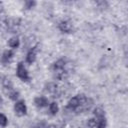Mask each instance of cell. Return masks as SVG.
I'll list each match as a JSON object with an SVG mask.
<instances>
[{
    "label": "cell",
    "instance_id": "7c38bea8",
    "mask_svg": "<svg viewBox=\"0 0 128 128\" xmlns=\"http://www.w3.org/2000/svg\"><path fill=\"white\" fill-rule=\"evenodd\" d=\"M58 110H59V107H58V105H57L56 102H52L49 105V112H50L51 115H56L57 112H58Z\"/></svg>",
    "mask_w": 128,
    "mask_h": 128
},
{
    "label": "cell",
    "instance_id": "5b68a950",
    "mask_svg": "<svg viewBox=\"0 0 128 128\" xmlns=\"http://www.w3.org/2000/svg\"><path fill=\"white\" fill-rule=\"evenodd\" d=\"M34 104L38 107V108H43V107H46L48 106L49 104V101L48 99L45 97V96H38L34 99Z\"/></svg>",
    "mask_w": 128,
    "mask_h": 128
},
{
    "label": "cell",
    "instance_id": "4fadbf2b",
    "mask_svg": "<svg viewBox=\"0 0 128 128\" xmlns=\"http://www.w3.org/2000/svg\"><path fill=\"white\" fill-rule=\"evenodd\" d=\"M3 87L5 89H7V90H11L12 91L13 85H12V82H11V80L9 78H7V77L4 78V80H3Z\"/></svg>",
    "mask_w": 128,
    "mask_h": 128
},
{
    "label": "cell",
    "instance_id": "6da1fadb",
    "mask_svg": "<svg viewBox=\"0 0 128 128\" xmlns=\"http://www.w3.org/2000/svg\"><path fill=\"white\" fill-rule=\"evenodd\" d=\"M93 105V101L90 98H87L84 94H78L74 97H72L68 103L66 108L74 111V112H84L87 110H90Z\"/></svg>",
    "mask_w": 128,
    "mask_h": 128
},
{
    "label": "cell",
    "instance_id": "277c9868",
    "mask_svg": "<svg viewBox=\"0 0 128 128\" xmlns=\"http://www.w3.org/2000/svg\"><path fill=\"white\" fill-rule=\"evenodd\" d=\"M58 28L61 32L63 33H72L74 28H73V25L69 22V21H61L58 25Z\"/></svg>",
    "mask_w": 128,
    "mask_h": 128
},
{
    "label": "cell",
    "instance_id": "7a4b0ae2",
    "mask_svg": "<svg viewBox=\"0 0 128 128\" xmlns=\"http://www.w3.org/2000/svg\"><path fill=\"white\" fill-rule=\"evenodd\" d=\"M16 75L22 81H28L29 80V75H28V72H27L23 62H19L18 63L17 69H16Z\"/></svg>",
    "mask_w": 128,
    "mask_h": 128
},
{
    "label": "cell",
    "instance_id": "ba28073f",
    "mask_svg": "<svg viewBox=\"0 0 128 128\" xmlns=\"http://www.w3.org/2000/svg\"><path fill=\"white\" fill-rule=\"evenodd\" d=\"M13 55H14V53H13L12 50H5V51L3 52V54H2V57H1L2 63H3V64L8 63V62L12 59Z\"/></svg>",
    "mask_w": 128,
    "mask_h": 128
},
{
    "label": "cell",
    "instance_id": "5bb4252c",
    "mask_svg": "<svg viewBox=\"0 0 128 128\" xmlns=\"http://www.w3.org/2000/svg\"><path fill=\"white\" fill-rule=\"evenodd\" d=\"M106 124H107L106 118H105V117H103V118H101V119H98V120H97L96 128H105V127H106Z\"/></svg>",
    "mask_w": 128,
    "mask_h": 128
},
{
    "label": "cell",
    "instance_id": "d6986e66",
    "mask_svg": "<svg viewBox=\"0 0 128 128\" xmlns=\"http://www.w3.org/2000/svg\"><path fill=\"white\" fill-rule=\"evenodd\" d=\"M47 128H57V127H56V125H53V124H51V125H49Z\"/></svg>",
    "mask_w": 128,
    "mask_h": 128
},
{
    "label": "cell",
    "instance_id": "2e32d148",
    "mask_svg": "<svg viewBox=\"0 0 128 128\" xmlns=\"http://www.w3.org/2000/svg\"><path fill=\"white\" fill-rule=\"evenodd\" d=\"M9 97H10V99H11V100H13V101H16V100L19 98V92L12 90V91L9 93Z\"/></svg>",
    "mask_w": 128,
    "mask_h": 128
},
{
    "label": "cell",
    "instance_id": "30bf717a",
    "mask_svg": "<svg viewBox=\"0 0 128 128\" xmlns=\"http://www.w3.org/2000/svg\"><path fill=\"white\" fill-rule=\"evenodd\" d=\"M57 90V85L54 82H49L45 85V91L48 93H54Z\"/></svg>",
    "mask_w": 128,
    "mask_h": 128
},
{
    "label": "cell",
    "instance_id": "8992f818",
    "mask_svg": "<svg viewBox=\"0 0 128 128\" xmlns=\"http://www.w3.org/2000/svg\"><path fill=\"white\" fill-rule=\"evenodd\" d=\"M65 65H66V60L64 58H60L58 59L57 61L54 62L53 64V70L54 72H57V71H62V70H65Z\"/></svg>",
    "mask_w": 128,
    "mask_h": 128
},
{
    "label": "cell",
    "instance_id": "3957f363",
    "mask_svg": "<svg viewBox=\"0 0 128 128\" xmlns=\"http://www.w3.org/2000/svg\"><path fill=\"white\" fill-rule=\"evenodd\" d=\"M14 111H15V114L17 116L26 115V113H27V107H26V104H25L24 100L16 101V103L14 105Z\"/></svg>",
    "mask_w": 128,
    "mask_h": 128
},
{
    "label": "cell",
    "instance_id": "ac0fdd59",
    "mask_svg": "<svg viewBox=\"0 0 128 128\" xmlns=\"http://www.w3.org/2000/svg\"><path fill=\"white\" fill-rule=\"evenodd\" d=\"M35 5H36V2H35V1H26V2H25V8H26V9H31V8H33Z\"/></svg>",
    "mask_w": 128,
    "mask_h": 128
},
{
    "label": "cell",
    "instance_id": "9a60e30c",
    "mask_svg": "<svg viewBox=\"0 0 128 128\" xmlns=\"http://www.w3.org/2000/svg\"><path fill=\"white\" fill-rule=\"evenodd\" d=\"M7 124H8L7 117L3 113H0V126L1 127H5V126H7Z\"/></svg>",
    "mask_w": 128,
    "mask_h": 128
},
{
    "label": "cell",
    "instance_id": "8fae6325",
    "mask_svg": "<svg viewBox=\"0 0 128 128\" xmlns=\"http://www.w3.org/2000/svg\"><path fill=\"white\" fill-rule=\"evenodd\" d=\"M93 113H94V115H95V117H96V120L105 117V112H104V110L101 109V108H99V107H98V108H95Z\"/></svg>",
    "mask_w": 128,
    "mask_h": 128
},
{
    "label": "cell",
    "instance_id": "52a82bcc",
    "mask_svg": "<svg viewBox=\"0 0 128 128\" xmlns=\"http://www.w3.org/2000/svg\"><path fill=\"white\" fill-rule=\"evenodd\" d=\"M36 51H37V47H33L27 53V55H26V62L28 64H32V63L35 62V60H36Z\"/></svg>",
    "mask_w": 128,
    "mask_h": 128
},
{
    "label": "cell",
    "instance_id": "9c48e42d",
    "mask_svg": "<svg viewBox=\"0 0 128 128\" xmlns=\"http://www.w3.org/2000/svg\"><path fill=\"white\" fill-rule=\"evenodd\" d=\"M19 45H20V40H19V38L16 37V36L11 37V38L8 40V46L11 47V48H17Z\"/></svg>",
    "mask_w": 128,
    "mask_h": 128
},
{
    "label": "cell",
    "instance_id": "e0dca14e",
    "mask_svg": "<svg viewBox=\"0 0 128 128\" xmlns=\"http://www.w3.org/2000/svg\"><path fill=\"white\" fill-rule=\"evenodd\" d=\"M96 125H97V120L95 118H91L87 121V126L90 128H94V127H96Z\"/></svg>",
    "mask_w": 128,
    "mask_h": 128
}]
</instances>
